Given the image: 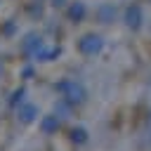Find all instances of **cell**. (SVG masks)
I'll return each instance as SVG.
<instances>
[{"instance_id":"6da1fadb","label":"cell","mask_w":151,"mask_h":151,"mask_svg":"<svg viewBox=\"0 0 151 151\" xmlns=\"http://www.w3.org/2000/svg\"><path fill=\"white\" fill-rule=\"evenodd\" d=\"M127 19H130V24H137V19H139V9H137V7H132V9H130V14H127Z\"/></svg>"}]
</instances>
